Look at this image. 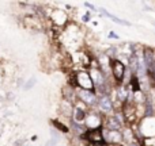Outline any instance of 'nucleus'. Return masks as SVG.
I'll list each match as a JSON object with an SVG mask.
<instances>
[{
    "instance_id": "f257e3e1",
    "label": "nucleus",
    "mask_w": 155,
    "mask_h": 146,
    "mask_svg": "<svg viewBox=\"0 0 155 146\" xmlns=\"http://www.w3.org/2000/svg\"><path fill=\"white\" fill-rule=\"evenodd\" d=\"M80 141L88 145H107L105 142L104 137V127H97V129H87L84 134L80 137Z\"/></svg>"
},
{
    "instance_id": "f03ea898",
    "label": "nucleus",
    "mask_w": 155,
    "mask_h": 146,
    "mask_svg": "<svg viewBox=\"0 0 155 146\" xmlns=\"http://www.w3.org/2000/svg\"><path fill=\"white\" fill-rule=\"evenodd\" d=\"M110 72H112L113 81H114V84L117 87L124 85V80H125V76H127V67L120 58L112 60V62H110Z\"/></svg>"
},
{
    "instance_id": "7ed1b4c3",
    "label": "nucleus",
    "mask_w": 155,
    "mask_h": 146,
    "mask_svg": "<svg viewBox=\"0 0 155 146\" xmlns=\"http://www.w3.org/2000/svg\"><path fill=\"white\" fill-rule=\"evenodd\" d=\"M78 92V99L80 101L86 104L90 110L97 108V104H98V98L95 91H87V89H76Z\"/></svg>"
},
{
    "instance_id": "20e7f679",
    "label": "nucleus",
    "mask_w": 155,
    "mask_h": 146,
    "mask_svg": "<svg viewBox=\"0 0 155 146\" xmlns=\"http://www.w3.org/2000/svg\"><path fill=\"white\" fill-rule=\"evenodd\" d=\"M97 110H98L102 115H106V116H110L112 114L114 115L116 107H114V103H113L112 98H110V96H99L98 104H97Z\"/></svg>"
},
{
    "instance_id": "39448f33",
    "label": "nucleus",
    "mask_w": 155,
    "mask_h": 146,
    "mask_svg": "<svg viewBox=\"0 0 155 146\" xmlns=\"http://www.w3.org/2000/svg\"><path fill=\"white\" fill-rule=\"evenodd\" d=\"M78 73V89H87L95 91V85L93 82V79L90 76V72L87 70H80Z\"/></svg>"
},
{
    "instance_id": "423d86ee",
    "label": "nucleus",
    "mask_w": 155,
    "mask_h": 146,
    "mask_svg": "<svg viewBox=\"0 0 155 146\" xmlns=\"http://www.w3.org/2000/svg\"><path fill=\"white\" fill-rule=\"evenodd\" d=\"M123 126L124 123L118 119L116 115H110V116L104 118V130H109V131H123Z\"/></svg>"
},
{
    "instance_id": "0eeeda50",
    "label": "nucleus",
    "mask_w": 155,
    "mask_h": 146,
    "mask_svg": "<svg viewBox=\"0 0 155 146\" xmlns=\"http://www.w3.org/2000/svg\"><path fill=\"white\" fill-rule=\"evenodd\" d=\"M104 137H105V142L107 145L113 146V145H121L124 141L123 137V131H109V130H104Z\"/></svg>"
},
{
    "instance_id": "6e6552de",
    "label": "nucleus",
    "mask_w": 155,
    "mask_h": 146,
    "mask_svg": "<svg viewBox=\"0 0 155 146\" xmlns=\"http://www.w3.org/2000/svg\"><path fill=\"white\" fill-rule=\"evenodd\" d=\"M70 129L71 131L74 133V135H76L78 138L83 135V134L87 131V126L84 123H79V122H75L74 119H71V123H70Z\"/></svg>"
},
{
    "instance_id": "1a4fd4ad",
    "label": "nucleus",
    "mask_w": 155,
    "mask_h": 146,
    "mask_svg": "<svg viewBox=\"0 0 155 146\" xmlns=\"http://www.w3.org/2000/svg\"><path fill=\"white\" fill-rule=\"evenodd\" d=\"M99 12L101 14H104L105 16H107V18H110L113 22H116V23H118V24H123V26H131V23L129 22H127V20H123V19H120V18H117V16H114V15H112L110 12H107L105 8H99Z\"/></svg>"
},
{
    "instance_id": "9d476101",
    "label": "nucleus",
    "mask_w": 155,
    "mask_h": 146,
    "mask_svg": "<svg viewBox=\"0 0 155 146\" xmlns=\"http://www.w3.org/2000/svg\"><path fill=\"white\" fill-rule=\"evenodd\" d=\"M51 123L53 125V127L56 129L59 133H64V134H68L71 131V129H70V126H67V125H64V123H61L59 119H53V120H51Z\"/></svg>"
},
{
    "instance_id": "9b49d317",
    "label": "nucleus",
    "mask_w": 155,
    "mask_h": 146,
    "mask_svg": "<svg viewBox=\"0 0 155 146\" xmlns=\"http://www.w3.org/2000/svg\"><path fill=\"white\" fill-rule=\"evenodd\" d=\"M35 82H37V79H35V77H31V79L27 80V81L23 84V89H25V91L31 89V88L35 85Z\"/></svg>"
},
{
    "instance_id": "f8f14e48",
    "label": "nucleus",
    "mask_w": 155,
    "mask_h": 146,
    "mask_svg": "<svg viewBox=\"0 0 155 146\" xmlns=\"http://www.w3.org/2000/svg\"><path fill=\"white\" fill-rule=\"evenodd\" d=\"M82 20L84 22V23H86V22H88V20H90V12H86V15H83Z\"/></svg>"
},
{
    "instance_id": "ddd939ff",
    "label": "nucleus",
    "mask_w": 155,
    "mask_h": 146,
    "mask_svg": "<svg viewBox=\"0 0 155 146\" xmlns=\"http://www.w3.org/2000/svg\"><path fill=\"white\" fill-rule=\"evenodd\" d=\"M109 38H113V39H118V35L114 34V33H109Z\"/></svg>"
},
{
    "instance_id": "4468645a",
    "label": "nucleus",
    "mask_w": 155,
    "mask_h": 146,
    "mask_svg": "<svg viewBox=\"0 0 155 146\" xmlns=\"http://www.w3.org/2000/svg\"><path fill=\"white\" fill-rule=\"evenodd\" d=\"M84 5H86V7H88V8H91L93 11H97V10H95V7H94L93 4H90V3H84Z\"/></svg>"
},
{
    "instance_id": "2eb2a0df",
    "label": "nucleus",
    "mask_w": 155,
    "mask_h": 146,
    "mask_svg": "<svg viewBox=\"0 0 155 146\" xmlns=\"http://www.w3.org/2000/svg\"><path fill=\"white\" fill-rule=\"evenodd\" d=\"M125 146H142V145L137 144V142H131V144H127Z\"/></svg>"
}]
</instances>
